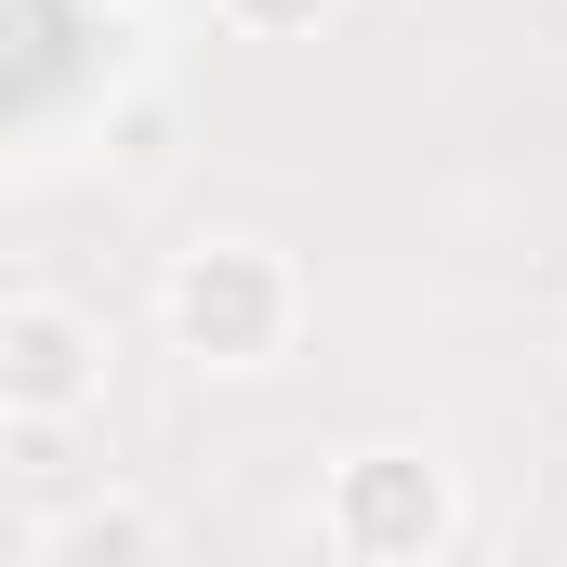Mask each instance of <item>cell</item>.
<instances>
[{
  "instance_id": "1",
  "label": "cell",
  "mask_w": 567,
  "mask_h": 567,
  "mask_svg": "<svg viewBox=\"0 0 567 567\" xmlns=\"http://www.w3.org/2000/svg\"><path fill=\"white\" fill-rule=\"evenodd\" d=\"M158 330L198 370H278L290 343H303V265H290L278 238H251V225H212V238L172 251Z\"/></svg>"
},
{
  "instance_id": "2",
  "label": "cell",
  "mask_w": 567,
  "mask_h": 567,
  "mask_svg": "<svg viewBox=\"0 0 567 567\" xmlns=\"http://www.w3.org/2000/svg\"><path fill=\"white\" fill-rule=\"evenodd\" d=\"M317 542L343 567H435L462 542V475L410 435H370L317 475Z\"/></svg>"
},
{
  "instance_id": "3",
  "label": "cell",
  "mask_w": 567,
  "mask_h": 567,
  "mask_svg": "<svg viewBox=\"0 0 567 567\" xmlns=\"http://www.w3.org/2000/svg\"><path fill=\"white\" fill-rule=\"evenodd\" d=\"M106 396V330L53 290H13L0 303V423H80Z\"/></svg>"
},
{
  "instance_id": "4",
  "label": "cell",
  "mask_w": 567,
  "mask_h": 567,
  "mask_svg": "<svg viewBox=\"0 0 567 567\" xmlns=\"http://www.w3.org/2000/svg\"><path fill=\"white\" fill-rule=\"evenodd\" d=\"M27 567H172V528H158V502H133V488H93V502H66L40 528Z\"/></svg>"
},
{
  "instance_id": "5",
  "label": "cell",
  "mask_w": 567,
  "mask_h": 567,
  "mask_svg": "<svg viewBox=\"0 0 567 567\" xmlns=\"http://www.w3.org/2000/svg\"><path fill=\"white\" fill-rule=\"evenodd\" d=\"M212 13H225L238 40H317V27H330L343 0H212Z\"/></svg>"
},
{
  "instance_id": "6",
  "label": "cell",
  "mask_w": 567,
  "mask_h": 567,
  "mask_svg": "<svg viewBox=\"0 0 567 567\" xmlns=\"http://www.w3.org/2000/svg\"><path fill=\"white\" fill-rule=\"evenodd\" d=\"M555 343H567V330H555Z\"/></svg>"
}]
</instances>
